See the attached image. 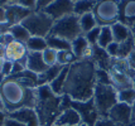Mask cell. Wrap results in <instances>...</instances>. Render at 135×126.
<instances>
[{
	"label": "cell",
	"instance_id": "obj_1",
	"mask_svg": "<svg viewBox=\"0 0 135 126\" xmlns=\"http://www.w3.org/2000/svg\"><path fill=\"white\" fill-rule=\"evenodd\" d=\"M96 66L91 59H80L68 68L63 92L73 101H87L94 97Z\"/></svg>",
	"mask_w": 135,
	"mask_h": 126
},
{
	"label": "cell",
	"instance_id": "obj_2",
	"mask_svg": "<svg viewBox=\"0 0 135 126\" xmlns=\"http://www.w3.org/2000/svg\"><path fill=\"white\" fill-rule=\"evenodd\" d=\"M0 98L8 115L24 107H35V88H30L13 77L3 78Z\"/></svg>",
	"mask_w": 135,
	"mask_h": 126
},
{
	"label": "cell",
	"instance_id": "obj_3",
	"mask_svg": "<svg viewBox=\"0 0 135 126\" xmlns=\"http://www.w3.org/2000/svg\"><path fill=\"white\" fill-rule=\"evenodd\" d=\"M63 96L53 93L49 84L38 86L35 88V112L39 117L41 126H53L62 112Z\"/></svg>",
	"mask_w": 135,
	"mask_h": 126
},
{
	"label": "cell",
	"instance_id": "obj_4",
	"mask_svg": "<svg viewBox=\"0 0 135 126\" xmlns=\"http://www.w3.org/2000/svg\"><path fill=\"white\" fill-rule=\"evenodd\" d=\"M95 106L100 117H107V115L116 103L118 100V90L111 84H100L96 83L94 92Z\"/></svg>",
	"mask_w": 135,
	"mask_h": 126
},
{
	"label": "cell",
	"instance_id": "obj_5",
	"mask_svg": "<svg viewBox=\"0 0 135 126\" xmlns=\"http://www.w3.org/2000/svg\"><path fill=\"white\" fill-rule=\"evenodd\" d=\"M22 24L27 28L32 37H42L47 38L51 34V30L53 28L54 20L49 15H47L42 10H34L32 12L28 18L24 19Z\"/></svg>",
	"mask_w": 135,
	"mask_h": 126
},
{
	"label": "cell",
	"instance_id": "obj_6",
	"mask_svg": "<svg viewBox=\"0 0 135 126\" xmlns=\"http://www.w3.org/2000/svg\"><path fill=\"white\" fill-rule=\"evenodd\" d=\"M49 36L59 37L68 42H73L76 38L82 36V30L80 27V17L76 14H71L68 17L56 20Z\"/></svg>",
	"mask_w": 135,
	"mask_h": 126
},
{
	"label": "cell",
	"instance_id": "obj_7",
	"mask_svg": "<svg viewBox=\"0 0 135 126\" xmlns=\"http://www.w3.org/2000/svg\"><path fill=\"white\" fill-rule=\"evenodd\" d=\"M92 14L99 27H111L119 22V3L115 0H97Z\"/></svg>",
	"mask_w": 135,
	"mask_h": 126
},
{
	"label": "cell",
	"instance_id": "obj_8",
	"mask_svg": "<svg viewBox=\"0 0 135 126\" xmlns=\"http://www.w3.org/2000/svg\"><path fill=\"white\" fill-rule=\"evenodd\" d=\"M71 107L76 110L78 115L81 116L82 122L88 126H95L97 120L100 119L97 108L95 106L94 98H90L87 101H73V100H71Z\"/></svg>",
	"mask_w": 135,
	"mask_h": 126
},
{
	"label": "cell",
	"instance_id": "obj_9",
	"mask_svg": "<svg viewBox=\"0 0 135 126\" xmlns=\"http://www.w3.org/2000/svg\"><path fill=\"white\" fill-rule=\"evenodd\" d=\"M73 8H75V3L72 0H54L44 9H42V12H44L56 22L73 14Z\"/></svg>",
	"mask_w": 135,
	"mask_h": 126
},
{
	"label": "cell",
	"instance_id": "obj_10",
	"mask_svg": "<svg viewBox=\"0 0 135 126\" xmlns=\"http://www.w3.org/2000/svg\"><path fill=\"white\" fill-rule=\"evenodd\" d=\"M29 54V49L25 43L13 41L5 47V59L12 62H22L27 64V58Z\"/></svg>",
	"mask_w": 135,
	"mask_h": 126
},
{
	"label": "cell",
	"instance_id": "obj_11",
	"mask_svg": "<svg viewBox=\"0 0 135 126\" xmlns=\"http://www.w3.org/2000/svg\"><path fill=\"white\" fill-rule=\"evenodd\" d=\"M5 19H6V24L9 27L17 24H22L24 22V19L28 18L32 10L24 8V6L19 5V4H10V5H5Z\"/></svg>",
	"mask_w": 135,
	"mask_h": 126
},
{
	"label": "cell",
	"instance_id": "obj_12",
	"mask_svg": "<svg viewBox=\"0 0 135 126\" xmlns=\"http://www.w3.org/2000/svg\"><path fill=\"white\" fill-rule=\"evenodd\" d=\"M107 117L120 124V125L130 126V124H131V106L123 103V102H118L110 110Z\"/></svg>",
	"mask_w": 135,
	"mask_h": 126
},
{
	"label": "cell",
	"instance_id": "obj_13",
	"mask_svg": "<svg viewBox=\"0 0 135 126\" xmlns=\"http://www.w3.org/2000/svg\"><path fill=\"white\" fill-rule=\"evenodd\" d=\"M119 22L131 29L135 23V0L119 1Z\"/></svg>",
	"mask_w": 135,
	"mask_h": 126
},
{
	"label": "cell",
	"instance_id": "obj_14",
	"mask_svg": "<svg viewBox=\"0 0 135 126\" xmlns=\"http://www.w3.org/2000/svg\"><path fill=\"white\" fill-rule=\"evenodd\" d=\"M71 51L75 53L77 59H91L92 56V46L88 43L86 37L80 36L73 42H71Z\"/></svg>",
	"mask_w": 135,
	"mask_h": 126
},
{
	"label": "cell",
	"instance_id": "obj_15",
	"mask_svg": "<svg viewBox=\"0 0 135 126\" xmlns=\"http://www.w3.org/2000/svg\"><path fill=\"white\" fill-rule=\"evenodd\" d=\"M9 117L20 121V122H23L24 125L27 126H41L39 117H38L34 108L30 107L20 108V110H17V111H14L12 114H9Z\"/></svg>",
	"mask_w": 135,
	"mask_h": 126
},
{
	"label": "cell",
	"instance_id": "obj_16",
	"mask_svg": "<svg viewBox=\"0 0 135 126\" xmlns=\"http://www.w3.org/2000/svg\"><path fill=\"white\" fill-rule=\"evenodd\" d=\"M91 61L95 63L96 68L105 69V71H110L114 58L109 56V53L106 52V49L101 48L100 46H97V44H96V46L92 47V56H91Z\"/></svg>",
	"mask_w": 135,
	"mask_h": 126
},
{
	"label": "cell",
	"instance_id": "obj_17",
	"mask_svg": "<svg viewBox=\"0 0 135 126\" xmlns=\"http://www.w3.org/2000/svg\"><path fill=\"white\" fill-rule=\"evenodd\" d=\"M82 122L81 116L78 115L76 110L72 107L66 108L65 111L58 116V119L56 120L54 125L57 126H78Z\"/></svg>",
	"mask_w": 135,
	"mask_h": 126
},
{
	"label": "cell",
	"instance_id": "obj_18",
	"mask_svg": "<svg viewBox=\"0 0 135 126\" xmlns=\"http://www.w3.org/2000/svg\"><path fill=\"white\" fill-rule=\"evenodd\" d=\"M48 68V66L44 63L42 53L39 52H29L28 58H27V69H29L32 72L41 74Z\"/></svg>",
	"mask_w": 135,
	"mask_h": 126
},
{
	"label": "cell",
	"instance_id": "obj_19",
	"mask_svg": "<svg viewBox=\"0 0 135 126\" xmlns=\"http://www.w3.org/2000/svg\"><path fill=\"white\" fill-rule=\"evenodd\" d=\"M65 66H61V64H54L52 67H48L47 69L43 73L38 74V86H43V84H49L54 78L58 76L61 71L63 69Z\"/></svg>",
	"mask_w": 135,
	"mask_h": 126
},
{
	"label": "cell",
	"instance_id": "obj_20",
	"mask_svg": "<svg viewBox=\"0 0 135 126\" xmlns=\"http://www.w3.org/2000/svg\"><path fill=\"white\" fill-rule=\"evenodd\" d=\"M68 68H70V66L63 67V69L61 71V73L49 83V87H51V90L53 91V93H56V95H58V96H63V95H65L63 88H65V83H66V78H67V73H68Z\"/></svg>",
	"mask_w": 135,
	"mask_h": 126
},
{
	"label": "cell",
	"instance_id": "obj_21",
	"mask_svg": "<svg viewBox=\"0 0 135 126\" xmlns=\"http://www.w3.org/2000/svg\"><path fill=\"white\" fill-rule=\"evenodd\" d=\"M10 77L20 81L23 84L28 86L30 88H37V87H38V74L34 72H32V71H29V69H24L23 72L13 74Z\"/></svg>",
	"mask_w": 135,
	"mask_h": 126
},
{
	"label": "cell",
	"instance_id": "obj_22",
	"mask_svg": "<svg viewBox=\"0 0 135 126\" xmlns=\"http://www.w3.org/2000/svg\"><path fill=\"white\" fill-rule=\"evenodd\" d=\"M111 29H112V34H114V42H116V43L125 42L129 37L133 36L131 29H130L129 27H126L125 24L120 23V22L111 25Z\"/></svg>",
	"mask_w": 135,
	"mask_h": 126
},
{
	"label": "cell",
	"instance_id": "obj_23",
	"mask_svg": "<svg viewBox=\"0 0 135 126\" xmlns=\"http://www.w3.org/2000/svg\"><path fill=\"white\" fill-rule=\"evenodd\" d=\"M97 0H77L75 1V8H73V14L81 17L83 14L92 13L95 9Z\"/></svg>",
	"mask_w": 135,
	"mask_h": 126
},
{
	"label": "cell",
	"instance_id": "obj_24",
	"mask_svg": "<svg viewBox=\"0 0 135 126\" xmlns=\"http://www.w3.org/2000/svg\"><path fill=\"white\" fill-rule=\"evenodd\" d=\"M9 32L12 33V36L14 37V39L18 41V42H22V43H25L30 39V33L27 30V28L24 27L23 24H17V25H12L9 27Z\"/></svg>",
	"mask_w": 135,
	"mask_h": 126
},
{
	"label": "cell",
	"instance_id": "obj_25",
	"mask_svg": "<svg viewBox=\"0 0 135 126\" xmlns=\"http://www.w3.org/2000/svg\"><path fill=\"white\" fill-rule=\"evenodd\" d=\"M135 51V43L133 36L129 37L125 42L119 43V52H118V59H126L130 54Z\"/></svg>",
	"mask_w": 135,
	"mask_h": 126
},
{
	"label": "cell",
	"instance_id": "obj_26",
	"mask_svg": "<svg viewBox=\"0 0 135 126\" xmlns=\"http://www.w3.org/2000/svg\"><path fill=\"white\" fill-rule=\"evenodd\" d=\"M46 39H47L48 48H52V49H54V51H57V52L71 49V42L66 41V39H63V38L48 36Z\"/></svg>",
	"mask_w": 135,
	"mask_h": 126
},
{
	"label": "cell",
	"instance_id": "obj_27",
	"mask_svg": "<svg viewBox=\"0 0 135 126\" xmlns=\"http://www.w3.org/2000/svg\"><path fill=\"white\" fill-rule=\"evenodd\" d=\"M27 47L29 49V52H39L42 53L43 51L48 48L47 39L42 38V37H30V39L27 42Z\"/></svg>",
	"mask_w": 135,
	"mask_h": 126
},
{
	"label": "cell",
	"instance_id": "obj_28",
	"mask_svg": "<svg viewBox=\"0 0 135 126\" xmlns=\"http://www.w3.org/2000/svg\"><path fill=\"white\" fill-rule=\"evenodd\" d=\"M80 27L82 30V34H86L87 32L92 30L94 28L97 27V22L95 19V15L92 13H88V14H83L80 17Z\"/></svg>",
	"mask_w": 135,
	"mask_h": 126
},
{
	"label": "cell",
	"instance_id": "obj_29",
	"mask_svg": "<svg viewBox=\"0 0 135 126\" xmlns=\"http://www.w3.org/2000/svg\"><path fill=\"white\" fill-rule=\"evenodd\" d=\"M114 42V34H112L111 27H101L100 37H99V42L97 46H100L101 48L106 49L109 44Z\"/></svg>",
	"mask_w": 135,
	"mask_h": 126
},
{
	"label": "cell",
	"instance_id": "obj_30",
	"mask_svg": "<svg viewBox=\"0 0 135 126\" xmlns=\"http://www.w3.org/2000/svg\"><path fill=\"white\" fill-rule=\"evenodd\" d=\"M77 57L75 56V53L71 51V49H67V51H61L57 54V63L61 64V66H71L72 63L77 62Z\"/></svg>",
	"mask_w": 135,
	"mask_h": 126
},
{
	"label": "cell",
	"instance_id": "obj_31",
	"mask_svg": "<svg viewBox=\"0 0 135 126\" xmlns=\"http://www.w3.org/2000/svg\"><path fill=\"white\" fill-rule=\"evenodd\" d=\"M118 100L126 105H133L135 102V88H126V90L118 91Z\"/></svg>",
	"mask_w": 135,
	"mask_h": 126
},
{
	"label": "cell",
	"instance_id": "obj_32",
	"mask_svg": "<svg viewBox=\"0 0 135 126\" xmlns=\"http://www.w3.org/2000/svg\"><path fill=\"white\" fill-rule=\"evenodd\" d=\"M57 54H58L57 51H54L52 48H47L46 51L42 52V57H43L44 63L48 67H52L54 64H57Z\"/></svg>",
	"mask_w": 135,
	"mask_h": 126
},
{
	"label": "cell",
	"instance_id": "obj_33",
	"mask_svg": "<svg viewBox=\"0 0 135 126\" xmlns=\"http://www.w3.org/2000/svg\"><path fill=\"white\" fill-rule=\"evenodd\" d=\"M96 83L100 84H111V77L109 71L96 68ZM112 86V84H111Z\"/></svg>",
	"mask_w": 135,
	"mask_h": 126
},
{
	"label": "cell",
	"instance_id": "obj_34",
	"mask_svg": "<svg viewBox=\"0 0 135 126\" xmlns=\"http://www.w3.org/2000/svg\"><path fill=\"white\" fill-rule=\"evenodd\" d=\"M100 32H101V27H96V28H94L92 30H90V32H87L86 34H83V36L86 37V39L88 41V43L94 47V46H96L97 44V42H99V37H100Z\"/></svg>",
	"mask_w": 135,
	"mask_h": 126
},
{
	"label": "cell",
	"instance_id": "obj_35",
	"mask_svg": "<svg viewBox=\"0 0 135 126\" xmlns=\"http://www.w3.org/2000/svg\"><path fill=\"white\" fill-rule=\"evenodd\" d=\"M13 66H14V62L12 61H4V64H3V69H1V76L3 78L5 77H10L13 74Z\"/></svg>",
	"mask_w": 135,
	"mask_h": 126
},
{
	"label": "cell",
	"instance_id": "obj_36",
	"mask_svg": "<svg viewBox=\"0 0 135 126\" xmlns=\"http://www.w3.org/2000/svg\"><path fill=\"white\" fill-rule=\"evenodd\" d=\"M17 4L24 6L27 9H29L32 12L37 10V0H18Z\"/></svg>",
	"mask_w": 135,
	"mask_h": 126
},
{
	"label": "cell",
	"instance_id": "obj_37",
	"mask_svg": "<svg viewBox=\"0 0 135 126\" xmlns=\"http://www.w3.org/2000/svg\"><path fill=\"white\" fill-rule=\"evenodd\" d=\"M13 41H15L14 39V37L12 36V33L9 32V30H6V32H4L1 36H0V44H3L4 47H6L9 43H12Z\"/></svg>",
	"mask_w": 135,
	"mask_h": 126
},
{
	"label": "cell",
	"instance_id": "obj_38",
	"mask_svg": "<svg viewBox=\"0 0 135 126\" xmlns=\"http://www.w3.org/2000/svg\"><path fill=\"white\" fill-rule=\"evenodd\" d=\"M95 126H124V125H120V124L112 121L111 119H109V117H100Z\"/></svg>",
	"mask_w": 135,
	"mask_h": 126
},
{
	"label": "cell",
	"instance_id": "obj_39",
	"mask_svg": "<svg viewBox=\"0 0 135 126\" xmlns=\"http://www.w3.org/2000/svg\"><path fill=\"white\" fill-rule=\"evenodd\" d=\"M106 52L109 53L110 57L116 58V57H118V52H119V43L112 42L111 44H109V46H107V48H106Z\"/></svg>",
	"mask_w": 135,
	"mask_h": 126
},
{
	"label": "cell",
	"instance_id": "obj_40",
	"mask_svg": "<svg viewBox=\"0 0 135 126\" xmlns=\"http://www.w3.org/2000/svg\"><path fill=\"white\" fill-rule=\"evenodd\" d=\"M5 126H27V125H24L23 122H20V121L15 120V119H12V117L8 116V119L5 121Z\"/></svg>",
	"mask_w": 135,
	"mask_h": 126
},
{
	"label": "cell",
	"instance_id": "obj_41",
	"mask_svg": "<svg viewBox=\"0 0 135 126\" xmlns=\"http://www.w3.org/2000/svg\"><path fill=\"white\" fill-rule=\"evenodd\" d=\"M54 0H37V10H42L46 6H48L51 3H53Z\"/></svg>",
	"mask_w": 135,
	"mask_h": 126
},
{
	"label": "cell",
	"instance_id": "obj_42",
	"mask_svg": "<svg viewBox=\"0 0 135 126\" xmlns=\"http://www.w3.org/2000/svg\"><path fill=\"white\" fill-rule=\"evenodd\" d=\"M126 61H128V64H129L130 69L135 71V51L131 54H130L128 58H126Z\"/></svg>",
	"mask_w": 135,
	"mask_h": 126
},
{
	"label": "cell",
	"instance_id": "obj_43",
	"mask_svg": "<svg viewBox=\"0 0 135 126\" xmlns=\"http://www.w3.org/2000/svg\"><path fill=\"white\" fill-rule=\"evenodd\" d=\"M8 112L5 110H0V126H5V121L8 119Z\"/></svg>",
	"mask_w": 135,
	"mask_h": 126
},
{
	"label": "cell",
	"instance_id": "obj_44",
	"mask_svg": "<svg viewBox=\"0 0 135 126\" xmlns=\"http://www.w3.org/2000/svg\"><path fill=\"white\" fill-rule=\"evenodd\" d=\"M6 19H5V9L4 6L0 5V24H5Z\"/></svg>",
	"mask_w": 135,
	"mask_h": 126
},
{
	"label": "cell",
	"instance_id": "obj_45",
	"mask_svg": "<svg viewBox=\"0 0 135 126\" xmlns=\"http://www.w3.org/2000/svg\"><path fill=\"white\" fill-rule=\"evenodd\" d=\"M130 126H135V102L131 105V124Z\"/></svg>",
	"mask_w": 135,
	"mask_h": 126
},
{
	"label": "cell",
	"instance_id": "obj_46",
	"mask_svg": "<svg viewBox=\"0 0 135 126\" xmlns=\"http://www.w3.org/2000/svg\"><path fill=\"white\" fill-rule=\"evenodd\" d=\"M18 0H0V5L5 6V5H10V4H17Z\"/></svg>",
	"mask_w": 135,
	"mask_h": 126
},
{
	"label": "cell",
	"instance_id": "obj_47",
	"mask_svg": "<svg viewBox=\"0 0 135 126\" xmlns=\"http://www.w3.org/2000/svg\"><path fill=\"white\" fill-rule=\"evenodd\" d=\"M8 29H9V25L6 24V23L5 24H0V36H1L4 32H6Z\"/></svg>",
	"mask_w": 135,
	"mask_h": 126
},
{
	"label": "cell",
	"instance_id": "obj_48",
	"mask_svg": "<svg viewBox=\"0 0 135 126\" xmlns=\"http://www.w3.org/2000/svg\"><path fill=\"white\" fill-rule=\"evenodd\" d=\"M0 57L5 59V47L3 44H0Z\"/></svg>",
	"mask_w": 135,
	"mask_h": 126
},
{
	"label": "cell",
	"instance_id": "obj_49",
	"mask_svg": "<svg viewBox=\"0 0 135 126\" xmlns=\"http://www.w3.org/2000/svg\"><path fill=\"white\" fill-rule=\"evenodd\" d=\"M4 58H1V57H0V74H1V69H3V64H4Z\"/></svg>",
	"mask_w": 135,
	"mask_h": 126
},
{
	"label": "cell",
	"instance_id": "obj_50",
	"mask_svg": "<svg viewBox=\"0 0 135 126\" xmlns=\"http://www.w3.org/2000/svg\"><path fill=\"white\" fill-rule=\"evenodd\" d=\"M131 33H133V34H135V23L133 24V27H131Z\"/></svg>",
	"mask_w": 135,
	"mask_h": 126
},
{
	"label": "cell",
	"instance_id": "obj_51",
	"mask_svg": "<svg viewBox=\"0 0 135 126\" xmlns=\"http://www.w3.org/2000/svg\"><path fill=\"white\" fill-rule=\"evenodd\" d=\"M0 110H4V105H3V101H1V98H0Z\"/></svg>",
	"mask_w": 135,
	"mask_h": 126
},
{
	"label": "cell",
	"instance_id": "obj_52",
	"mask_svg": "<svg viewBox=\"0 0 135 126\" xmlns=\"http://www.w3.org/2000/svg\"><path fill=\"white\" fill-rule=\"evenodd\" d=\"M78 126H88V125H86V124H83V122H81V124H80Z\"/></svg>",
	"mask_w": 135,
	"mask_h": 126
},
{
	"label": "cell",
	"instance_id": "obj_53",
	"mask_svg": "<svg viewBox=\"0 0 135 126\" xmlns=\"http://www.w3.org/2000/svg\"><path fill=\"white\" fill-rule=\"evenodd\" d=\"M1 81H3V76L0 74V84H1Z\"/></svg>",
	"mask_w": 135,
	"mask_h": 126
},
{
	"label": "cell",
	"instance_id": "obj_54",
	"mask_svg": "<svg viewBox=\"0 0 135 126\" xmlns=\"http://www.w3.org/2000/svg\"><path fill=\"white\" fill-rule=\"evenodd\" d=\"M133 38H134V43H135V34H133Z\"/></svg>",
	"mask_w": 135,
	"mask_h": 126
},
{
	"label": "cell",
	"instance_id": "obj_55",
	"mask_svg": "<svg viewBox=\"0 0 135 126\" xmlns=\"http://www.w3.org/2000/svg\"><path fill=\"white\" fill-rule=\"evenodd\" d=\"M115 1H118V3H119V1H121V0H115Z\"/></svg>",
	"mask_w": 135,
	"mask_h": 126
},
{
	"label": "cell",
	"instance_id": "obj_56",
	"mask_svg": "<svg viewBox=\"0 0 135 126\" xmlns=\"http://www.w3.org/2000/svg\"><path fill=\"white\" fill-rule=\"evenodd\" d=\"M72 1H73V3H75V1H77V0H72Z\"/></svg>",
	"mask_w": 135,
	"mask_h": 126
},
{
	"label": "cell",
	"instance_id": "obj_57",
	"mask_svg": "<svg viewBox=\"0 0 135 126\" xmlns=\"http://www.w3.org/2000/svg\"><path fill=\"white\" fill-rule=\"evenodd\" d=\"M53 126H57V125H53Z\"/></svg>",
	"mask_w": 135,
	"mask_h": 126
}]
</instances>
